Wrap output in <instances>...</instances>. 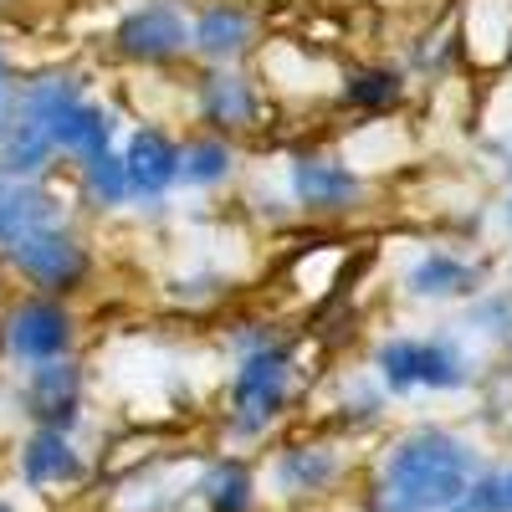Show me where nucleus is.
<instances>
[{
  "instance_id": "2",
  "label": "nucleus",
  "mask_w": 512,
  "mask_h": 512,
  "mask_svg": "<svg viewBox=\"0 0 512 512\" xmlns=\"http://www.w3.org/2000/svg\"><path fill=\"white\" fill-rule=\"evenodd\" d=\"M31 292H47V297H67L82 287V277H88L93 256H88V241H82L72 231V216L67 221H52L31 231L26 241H16L6 256H0Z\"/></svg>"
},
{
  "instance_id": "9",
  "label": "nucleus",
  "mask_w": 512,
  "mask_h": 512,
  "mask_svg": "<svg viewBox=\"0 0 512 512\" xmlns=\"http://www.w3.org/2000/svg\"><path fill=\"white\" fill-rule=\"evenodd\" d=\"M292 200L313 210V216H338V210H349L359 195H364V180H359V169H349L344 159H333V154H303L292 164Z\"/></svg>"
},
{
  "instance_id": "15",
  "label": "nucleus",
  "mask_w": 512,
  "mask_h": 512,
  "mask_svg": "<svg viewBox=\"0 0 512 512\" xmlns=\"http://www.w3.org/2000/svg\"><path fill=\"white\" fill-rule=\"evenodd\" d=\"M52 144H57V154H67V159H77V164L108 154V149H113V118H108V108L93 103V98H77V103L67 108V118L57 123Z\"/></svg>"
},
{
  "instance_id": "1",
  "label": "nucleus",
  "mask_w": 512,
  "mask_h": 512,
  "mask_svg": "<svg viewBox=\"0 0 512 512\" xmlns=\"http://www.w3.org/2000/svg\"><path fill=\"white\" fill-rule=\"evenodd\" d=\"M482 472L477 451L451 431H410L390 446L369 492V512H451L456 497Z\"/></svg>"
},
{
  "instance_id": "4",
  "label": "nucleus",
  "mask_w": 512,
  "mask_h": 512,
  "mask_svg": "<svg viewBox=\"0 0 512 512\" xmlns=\"http://www.w3.org/2000/svg\"><path fill=\"white\" fill-rule=\"evenodd\" d=\"M72 344H77V323H72L62 297L26 292L6 308V318H0V349H6V359L21 364V369L47 364V359H67Z\"/></svg>"
},
{
  "instance_id": "12",
  "label": "nucleus",
  "mask_w": 512,
  "mask_h": 512,
  "mask_svg": "<svg viewBox=\"0 0 512 512\" xmlns=\"http://www.w3.org/2000/svg\"><path fill=\"white\" fill-rule=\"evenodd\" d=\"M262 118L251 77L241 72H210L200 77V123H210L216 134H246V128Z\"/></svg>"
},
{
  "instance_id": "26",
  "label": "nucleus",
  "mask_w": 512,
  "mask_h": 512,
  "mask_svg": "<svg viewBox=\"0 0 512 512\" xmlns=\"http://www.w3.org/2000/svg\"><path fill=\"white\" fill-rule=\"evenodd\" d=\"M0 512H16V502H6V497H0Z\"/></svg>"
},
{
  "instance_id": "18",
  "label": "nucleus",
  "mask_w": 512,
  "mask_h": 512,
  "mask_svg": "<svg viewBox=\"0 0 512 512\" xmlns=\"http://www.w3.org/2000/svg\"><path fill=\"white\" fill-rule=\"evenodd\" d=\"M231 169H236V154H231V144L221 139V134H200V139H190V144H180V180L185 185H221V180H231Z\"/></svg>"
},
{
  "instance_id": "28",
  "label": "nucleus",
  "mask_w": 512,
  "mask_h": 512,
  "mask_svg": "<svg viewBox=\"0 0 512 512\" xmlns=\"http://www.w3.org/2000/svg\"><path fill=\"white\" fill-rule=\"evenodd\" d=\"M0 6H6V0H0Z\"/></svg>"
},
{
  "instance_id": "27",
  "label": "nucleus",
  "mask_w": 512,
  "mask_h": 512,
  "mask_svg": "<svg viewBox=\"0 0 512 512\" xmlns=\"http://www.w3.org/2000/svg\"><path fill=\"white\" fill-rule=\"evenodd\" d=\"M507 221H512V205H507Z\"/></svg>"
},
{
  "instance_id": "13",
  "label": "nucleus",
  "mask_w": 512,
  "mask_h": 512,
  "mask_svg": "<svg viewBox=\"0 0 512 512\" xmlns=\"http://www.w3.org/2000/svg\"><path fill=\"white\" fill-rule=\"evenodd\" d=\"M256 36V16L246 6H231V0H216L190 21V47L210 62H236Z\"/></svg>"
},
{
  "instance_id": "10",
  "label": "nucleus",
  "mask_w": 512,
  "mask_h": 512,
  "mask_svg": "<svg viewBox=\"0 0 512 512\" xmlns=\"http://www.w3.org/2000/svg\"><path fill=\"white\" fill-rule=\"evenodd\" d=\"M67 221V200L47 185V180H16L0 175V256H6L16 241H26L31 231Z\"/></svg>"
},
{
  "instance_id": "20",
  "label": "nucleus",
  "mask_w": 512,
  "mask_h": 512,
  "mask_svg": "<svg viewBox=\"0 0 512 512\" xmlns=\"http://www.w3.org/2000/svg\"><path fill=\"white\" fill-rule=\"evenodd\" d=\"M200 497L210 512H251L256 502V482L241 461H216L210 472L200 477Z\"/></svg>"
},
{
  "instance_id": "8",
  "label": "nucleus",
  "mask_w": 512,
  "mask_h": 512,
  "mask_svg": "<svg viewBox=\"0 0 512 512\" xmlns=\"http://www.w3.org/2000/svg\"><path fill=\"white\" fill-rule=\"evenodd\" d=\"M88 461H82L72 431H47V425H31L21 451H16V477L31 487V492H57V487H72L82 482Z\"/></svg>"
},
{
  "instance_id": "11",
  "label": "nucleus",
  "mask_w": 512,
  "mask_h": 512,
  "mask_svg": "<svg viewBox=\"0 0 512 512\" xmlns=\"http://www.w3.org/2000/svg\"><path fill=\"white\" fill-rule=\"evenodd\" d=\"M118 159H123L128 190H134L139 200H159L164 190L180 185V144L169 139L164 128H139V134H128Z\"/></svg>"
},
{
  "instance_id": "23",
  "label": "nucleus",
  "mask_w": 512,
  "mask_h": 512,
  "mask_svg": "<svg viewBox=\"0 0 512 512\" xmlns=\"http://www.w3.org/2000/svg\"><path fill=\"white\" fill-rule=\"evenodd\" d=\"M11 118H16V82H6V88H0V134L11 128Z\"/></svg>"
},
{
  "instance_id": "14",
  "label": "nucleus",
  "mask_w": 512,
  "mask_h": 512,
  "mask_svg": "<svg viewBox=\"0 0 512 512\" xmlns=\"http://www.w3.org/2000/svg\"><path fill=\"white\" fill-rule=\"evenodd\" d=\"M482 262H466L456 251H431L405 272V287L415 297H477L482 292Z\"/></svg>"
},
{
  "instance_id": "21",
  "label": "nucleus",
  "mask_w": 512,
  "mask_h": 512,
  "mask_svg": "<svg viewBox=\"0 0 512 512\" xmlns=\"http://www.w3.org/2000/svg\"><path fill=\"white\" fill-rule=\"evenodd\" d=\"M77 175H82V195H88L93 205H123V200H134L118 149H108V154H98V159H82Z\"/></svg>"
},
{
  "instance_id": "24",
  "label": "nucleus",
  "mask_w": 512,
  "mask_h": 512,
  "mask_svg": "<svg viewBox=\"0 0 512 512\" xmlns=\"http://www.w3.org/2000/svg\"><path fill=\"white\" fill-rule=\"evenodd\" d=\"M497 482H502V512H512V466L497 472Z\"/></svg>"
},
{
  "instance_id": "6",
  "label": "nucleus",
  "mask_w": 512,
  "mask_h": 512,
  "mask_svg": "<svg viewBox=\"0 0 512 512\" xmlns=\"http://www.w3.org/2000/svg\"><path fill=\"white\" fill-rule=\"evenodd\" d=\"M16 405L31 425H47V431H72L82 420V369L72 359H47L31 364L21 374Z\"/></svg>"
},
{
  "instance_id": "5",
  "label": "nucleus",
  "mask_w": 512,
  "mask_h": 512,
  "mask_svg": "<svg viewBox=\"0 0 512 512\" xmlns=\"http://www.w3.org/2000/svg\"><path fill=\"white\" fill-rule=\"evenodd\" d=\"M292 395V359L277 344H256L246 349V359L236 364V384H231V431L236 436H262L267 425L287 410Z\"/></svg>"
},
{
  "instance_id": "19",
  "label": "nucleus",
  "mask_w": 512,
  "mask_h": 512,
  "mask_svg": "<svg viewBox=\"0 0 512 512\" xmlns=\"http://www.w3.org/2000/svg\"><path fill=\"white\" fill-rule=\"evenodd\" d=\"M405 98V77L395 67H359L344 77V103L359 113H390Z\"/></svg>"
},
{
  "instance_id": "17",
  "label": "nucleus",
  "mask_w": 512,
  "mask_h": 512,
  "mask_svg": "<svg viewBox=\"0 0 512 512\" xmlns=\"http://www.w3.org/2000/svg\"><path fill=\"white\" fill-rule=\"evenodd\" d=\"M338 472H344V461H338L333 446H292V451H282V461H277L282 492H323Z\"/></svg>"
},
{
  "instance_id": "7",
  "label": "nucleus",
  "mask_w": 512,
  "mask_h": 512,
  "mask_svg": "<svg viewBox=\"0 0 512 512\" xmlns=\"http://www.w3.org/2000/svg\"><path fill=\"white\" fill-rule=\"evenodd\" d=\"M113 47L118 57L128 62H175L180 52H190V21L180 16V6H169V0H154V6H139L128 11L118 26H113Z\"/></svg>"
},
{
  "instance_id": "25",
  "label": "nucleus",
  "mask_w": 512,
  "mask_h": 512,
  "mask_svg": "<svg viewBox=\"0 0 512 512\" xmlns=\"http://www.w3.org/2000/svg\"><path fill=\"white\" fill-rule=\"evenodd\" d=\"M6 82H16V77H11V57H6V47H0V88H6Z\"/></svg>"
},
{
  "instance_id": "3",
  "label": "nucleus",
  "mask_w": 512,
  "mask_h": 512,
  "mask_svg": "<svg viewBox=\"0 0 512 512\" xmlns=\"http://www.w3.org/2000/svg\"><path fill=\"white\" fill-rule=\"evenodd\" d=\"M374 369L395 395L461 390V384H472V359H466V349L456 338H390L374 354Z\"/></svg>"
},
{
  "instance_id": "16",
  "label": "nucleus",
  "mask_w": 512,
  "mask_h": 512,
  "mask_svg": "<svg viewBox=\"0 0 512 512\" xmlns=\"http://www.w3.org/2000/svg\"><path fill=\"white\" fill-rule=\"evenodd\" d=\"M57 144L41 134L36 123L11 118V128L0 134V175H16V180H47V169L57 164Z\"/></svg>"
},
{
  "instance_id": "22",
  "label": "nucleus",
  "mask_w": 512,
  "mask_h": 512,
  "mask_svg": "<svg viewBox=\"0 0 512 512\" xmlns=\"http://www.w3.org/2000/svg\"><path fill=\"white\" fill-rule=\"evenodd\" d=\"M472 323L482 333H497V338H512V292H497V297H482L472 308Z\"/></svg>"
}]
</instances>
